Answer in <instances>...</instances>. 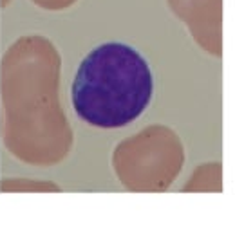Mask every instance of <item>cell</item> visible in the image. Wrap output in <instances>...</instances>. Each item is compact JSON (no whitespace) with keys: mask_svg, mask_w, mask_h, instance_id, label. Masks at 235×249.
Returning a JSON list of instances; mask_svg holds the SVG:
<instances>
[{"mask_svg":"<svg viewBox=\"0 0 235 249\" xmlns=\"http://www.w3.org/2000/svg\"><path fill=\"white\" fill-rule=\"evenodd\" d=\"M73 107L85 123L121 128L136 121L154 94V76L139 51L119 42L93 49L73 83Z\"/></svg>","mask_w":235,"mask_h":249,"instance_id":"6da1fadb","label":"cell"}]
</instances>
